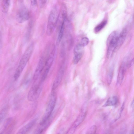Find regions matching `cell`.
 <instances>
[{
  "label": "cell",
  "instance_id": "6da1fadb",
  "mask_svg": "<svg viewBox=\"0 0 134 134\" xmlns=\"http://www.w3.org/2000/svg\"><path fill=\"white\" fill-rule=\"evenodd\" d=\"M34 47V42L31 43L27 47L20 61L14 75V80L16 81L29 61L33 52Z\"/></svg>",
  "mask_w": 134,
  "mask_h": 134
},
{
  "label": "cell",
  "instance_id": "7a4b0ae2",
  "mask_svg": "<svg viewBox=\"0 0 134 134\" xmlns=\"http://www.w3.org/2000/svg\"><path fill=\"white\" fill-rule=\"evenodd\" d=\"M47 54L44 70L41 77V81L42 82L46 79L54 60L55 52L54 45L49 44L46 47Z\"/></svg>",
  "mask_w": 134,
  "mask_h": 134
},
{
  "label": "cell",
  "instance_id": "3957f363",
  "mask_svg": "<svg viewBox=\"0 0 134 134\" xmlns=\"http://www.w3.org/2000/svg\"><path fill=\"white\" fill-rule=\"evenodd\" d=\"M59 12L58 8L55 7L51 11L49 16L46 33L48 36L53 33L57 23Z\"/></svg>",
  "mask_w": 134,
  "mask_h": 134
},
{
  "label": "cell",
  "instance_id": "277c9868",
  "mask_svg": "<svg viewBox=\"0 0 134 134\" xmlns=\"http://www.w3.org/2000/svg\"><path fill=\"white\" fill-rule=\"evenodd\" d=\"M56 100V94L53 92L50 96L44 114L40 123V125L43 124L50 119L55 105Z\"/></svg>",
  "mask_w": 134,
  "mask_h": 134
},
{
  "label": "cell",
  "instance_id": "5b68a950",
  "mask_svg": "<svg viewBox=\"0 0 134 134\" xmlns=\"http://www.w3.org/2000/svg\"><path fill=\"white\" fill-rule=\"evenodd\" d=\"M119 35L118 32L115 31L112 32L108 37L107 41V49L106 53L108 58H111L115 52Z\"/></svg>",
  "mask_w": 134,
  "mask_h": 134
},
{
  "label": "cell",
  "instance_id": "8992f818",
  "mask_svg": "<svg viewBox=\"0 0 134 134\" xmlns=\"http://www.w3.org/2000/svg\"><path fill=\"white\" fill-rule=\"evenodd\" d=\"M42 83L43 82L39 81L34 84L32 86L27 95V99L29 101H34L38 98L42 88Z\"/></svg>",
  "mask_w": 134,
  "mask_h": 134
},
{
  "label": "cell",
  "instance_id": "52a82bcc",
  "mask_svg": "<svg viewBox=\"0 0 134 134\" xmlns=\"http://www.w3.org/2000/svg\"><path fill=\"white\" fill-rule=\"evenodd\" d=\"M46 49L41 57L35 71L33 80L34 82H36L40 78V80L43 74L46 59L47 51Z\"/></svg>",
  "mask_w": 134,
  "mask_h": 134
},
{
  "label": "cell",
  "instance_id": "ba28073f",
  "mask_svg": "<svg viewBox=\"0 0 134 134\" xmlns=\"http://www.w3.org/2000/svg\"><path fill=\"white\" fill-rule=\"evenodd\" d=\"M29 11L26 7L23 6L21 7L18 11L16 15V19L19 23H23L29 18Z\"/></svg>",
  "mask_w": 134,
  "mask_h": 134
},
{
  "label": "cell",
  "instance_id": "9c48e42d",
  "mask_svg": "<svg viewBox=\"0 0 134 134\" xmlns=\"http://www.w3.org/2000/svg\"><path fill=\"white\" fill-rule=\"evenodd\" d=\"M86 115V111H81L71 126L69 130L67 133H73L76 128L83 121L85 118Z\"/></svg>",
  "mask_w": 134,
  "mask_h": 134
},
{
  "label": "cell",
  "instance_id": "30bf717a",
  "mask_svg": "<svg viewBox=\"0 0 134 134\" xmlns=\"http://www.w3.org/2000/svg\"><path fill=\"white\" fill-rule=\"evenodd\" d=\"M64 68L62 66L61 67L53 82L52 87V91L55 90L61 82L64 75Z\"/></svg>",
  "mask_w": 134,
  "mask_h": 134
},
{
  "label": "cell",
  "instance_id": "8fae6325",
  "mask_svg": "<svg viewBox=\"0 0 134 134\" xmlns=\"http://www.w3.org/2000/svg\"><path fill=\"white\" fill-rule=\"evenodd\" d=\"M127 68V63L126 62H123L121 65L118 75L117 83L119 85L121 83L123 80Z\"/></svg>",
  "mask_w": 134,
  "mask_h": 134
},
{
  "label": "cell",
  "instance_id": "7c38bea8",
  "mask_svg": "<svg viewBox=\"0 0 134 134\" xmlns=\"http://www.w3.org/2000/svg\"><path fill=\"white\" fill-rule=\"evenodd\" d=\"M14 123L12 118H8L6 120L1 133H9L12 130Z\"/></svg>",
  "mask_w": 134,
  "mask_h": 134
},
{
  "label": "cell",
  "instance_id": "4fadbf2b",
  "mask_svg": "<svg viewBox=\"0 0 134 134\" xmlns=\"http://www.w3.org/2000/svg\"><path fill=\"white\" fill-rule=\"evenodd\" d=\"M127 34V30L126 29H124L118 36L115 51H118L123 44L125 40Z\"/></svg>",
  "mask_w": 134,
  "mask_h": 134
},
{
  "label": "cell",
  "instance_id": "5bb4252c",
  "mask_svg": "<svg viewBox=\"0 0 134 134\" xmlns=\"http://www.w3.org/2000/svg\"><path fill=\"white\" fill-rule=\"evenodd\" d=\"M37 120L35 118L30 121L27 124L21 128L18 131L17 134H25L28 132L32 127Z\"/></svg>",
  "mask_w": 134,
  "mask_h": 134
},
{
  "label": "cell",
  "instance_id": "9a60e30c",
  "mask_svg": "<svg viewBox=\"0 0 134 134\" xmlns=\"http://www.w3.org/2000/svg\"><path fill=\"white\" fill-rule=\"evenodd\" d=\"M118 102V97L112 96L109 98L103 105L104 107L114 106L116 105Z\"/></svg>",
  "mask_w": 134,
  "mask_h": 134
},
{
  "label": "cell",
  "instance_id": "2e32d148",
  "mask_svg": "<svg viewBox=\"0 0 134 134\" xmlns=\"http://www.w3.org/2000/svg\"><path fill=\"white\" fill-rule=\"evenodd\" d=\"M66 19H64L62 23L57 41V44L58 45L60 42L63 36L64 33L65 21Z\"/></svg>",
  "mask_w": 134,
  "mask_h": 134
},
{
  "label": "cell",
  "instance_id": "e0dca14e",
  "mask_svg": "<svg viewBox=\"0 0 134 134\" xmlns=\"http://www.w3.org/2000/svg\"><path fill=\"white\" fill-rule=\"evenodd\" d=\"M10 0H2L1 4L2 11L4 13H7L9 10Z\"/></svg>",
  "mask_w": 134,
  "mask_h": 134
},
{
  "label": "cell",
  "instance_id": "ac0fdd59",
  "mask_svg": "<svg viewBox=\"0 0 134 134\" xmlns=\"http://www.w3.org/2000/svg\"><path fill=\"white\" fill-rule=\"evenodd\" d=\"M84 47L79 43L76 45L74 49V54H83Z\"/></svg>",
  "mask_w": 134,
  "mask_h": 134
},
{
  "label": "cell",
  "instance_id": "d6986e66",
  "mask_svg": "<svg viewBox=\"0 0 134 134\" xmlns=\"http://www.w3.org/2000/svg\"><path fill=\"white\" fill-rule=\"evenodd\" d=\"M107 23L106 20H104L97 25L94 29L95 32H98L100 31L106 25Z\"/></svg>",
  "mask_w": 134,
  "mask_h": 134
},
{
  "label": "cell",
  "instance_id": "ffe728a7",
  "mask_svg": "<svg viewBox=\"0 0 134 134\" xmlns=\"http://www.w3.org/2000/svg\"><path fill=\"white\" fill-rule=\"evenodd\" d=\"M113 74V70L112 68H110L109 70L107 76V81L108 84H110L111 82Z\"/></svg>",
  "mask_w": 134,
  "mask_h": 134
},
{
  "label": "cell",
  "instance_id": "44dd1931",
  "mask_svg": "<svg viewBox=\"0 0 134 134\" xmlns=\"http://www.w3.org/2000/svg\"><path fill=\"white\" fill-rule=\"evenodd\" d=\"M8 110L7 107H5L2 109L1 111L0 114V123L3 120L7 115Z\"/></svg>",
  "mask_w": 134,
  "mask_h": 134
},
{
  "label": "cell",
  "instance_id": "7402d4cb",
  "mask_svg": "<svg viewBox=\"0 0 134 134\" xmlns=\"http://www.w3.org/2000/svg\"><path fill=\"white\" fill-rule=\"evenodd\" d=\"M83 54H74L73 59V62L74 64H77L81 59Z\"/></svg>",
  "mask_w": 134,
  "mask_h": 134
},
{
  "label": "cell",
  "instance_id": "603a6c76",
  "mask_svg": "<svg viewBox=\"0 0 134 134\" xmlns=\"http://www.w3.org/2000/svg\"><path fill=\"white\" fill-rule=\"evenodd\" d=\"M89 42V40L87 37H84L81 40L79 44L83 47H85L88 45Z\"/></svg>",
  "mask_w": 134,
  "mask_h": 134
},
{
  "label": "cell",
  "instance_id": "cb8c5ba5",
  "mask_svg": "<svg viewBox=\"0 0 134 134\" xmlns=\"http://www.w3.org/2000/svg\"><path fill=\"white\" fill-rule=\"evenodd\" d=\"M97 127L95 125H93L91 127L87 132V134H94L96 133Z\"/></svg>",
  "mask_w": 134,
  "mask_h": 134
},
{
  "label": "cell",
  "instance_id": "d4e9b609",
  "mask_svg": "<svg viewBox=\"0 0 134 134\" xmlns=\"http://www.w3.org/2000/svg\"><path fill=\"white\" fill-rule=\"evenodd\" d=\"M47 0H39V4L40 7V8H42L46 4L47 2Z\"/></svg>",
  "mask_w": 134,
  "mask_h": 134
},
{
  "label": "cell",
  "instance_id": "484cf974",
  "mask_svg": "<svg viewBox=\"0 0 134 134\" xmlns=\"http://www.w3.org/2000/svg\"><path fill=\"white\" fill-rule=\"evenodd\" d=\"M134 65V57L131 61L127 64V68H129Z\"/></svg>",
  "mask_w": 134,
  "mask_h": 134
},
{
  "label": "cell",
  "instance_id": "4316f807",
  "mask_svg": "<svg viewBox=\"0 0 134 134\" xmlns=\"http://www.w3.org/2000/svg\"><path fill=\"white\" fill-rule=\"evenodd\" d=\"M31 4L33 6H35L37 5V0H30Z\"/></svg>",
  "mask_w": 134,
  "mask_h": 134
},
{
  "label": "cell",
  "instance_id": "83f0119b",
  "mask_svg": "<svg viewBox=\"0 0 134 134\" xmlns=\"http://www.w3.org/2000/svg\"><path fill=\"white\" fill-rule=\"evenodd\" d=\"M30 79L29 78H28L26 80L24 83L25 86H26L28 85V84H29L30 82Z\"/></svg>",
  "mask_w": 134,
  "mask_h": 134
},
{
  "label": "cell",
  "instance_id": "f1b7e54d",
  "mask_svg": "<svg viewBox=\"0 0 134 134\" xmlns=\"http://www.w3.org/2000/svg\"><path fill=\"white\" fill-rule=\"evenodd\" d=\"M131 107L132 109H134V97L131 103Z\"/></svg>",
  "mask_w": 134,
  "mask_h": 134
},
{
  "label": "cell",
  "instance_id": "f546056e",
  "mask_svg": "<svg viewBox=\"0 0 134 134\" xmlns=\"http://www.w3.org/2000/svg\"><path fill=\"white\" fill-rule=\"evenodd\" d=\"M133 133V134L134 133V131H133V133Z\"/></svg>",
  "mask_w": 134,
  "mask_h": 134
}]
</instances>
